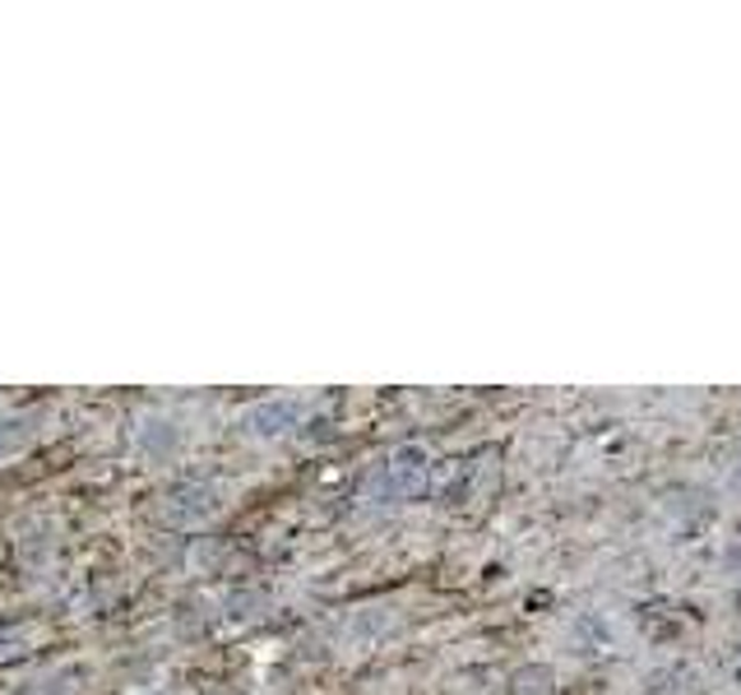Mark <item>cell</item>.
Wrapping results in <instances>:
<instances>
[{"instance_id":"7a4b0ae2","label":"cell","mask_w":741,"mask_h":695,"mask_svg":"<svg viewBox=\"0 0 741 695\" xmlns=\"http://www.w3.org/2000/svg\"><path fill=\"white\" fill-rule=\"evenodd\" d=\"M732 487H737V491H741V468H737V474H732Z\"/></svg>"},{"instance_id":"6da1fadb","label":"cell","mask_w":741,"mask_h":695,"mask_svg":"<svg viewBox=\"0 0 741 695\" xmlns=\"http://www.w3.org/2000/svg\"><path fill=\"white\" fill-rule=\"evenodd\" d=\"M552 667H537V663H528V667H520L514 672V695H552Z\"/></svg>"},{"instance_id":"3957f363","label":"cell","mask_w":741,"mask_h":695,"mask_svg":"<svg viewBox=\"0 0 741 695\" xmlns=\"http://www.w3.org/2000/svg\"><path fill=\"white\" fill-rule=\"evenodd\" d=\"M737 677H741V672H737Z\"/></svg>"}]
</instances>
